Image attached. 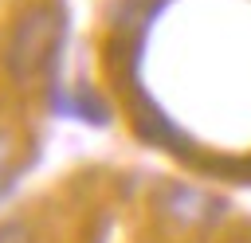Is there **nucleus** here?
Segmentation results:
<instances>
[{
	"instance_id": "f03ea898",
	"label": "nucleus",
	"mask_w": 251,
	"mask_h": 243,
	"mask_svg": "<svg viewBox=\"0 0 251 243\" xmlns=\"http://www.w3.org/2000/svg\"><path fill=\"white\" fill-rule=\"evenodd\" d=\"M0 157H4V141H0Z\"/></svg>"
},
{
	"instance_id": "f257e3e1",
	"label": "nucleus",
	"mask_w": 251,
	"mask_h": 243,
	"mask_svg": "<svg viewBox=\"0 0 251 243\" xmlns=\"http://www.w3.org/2000/svg\"><path fill=\"white\" fill-rule=\"evenodd\" d=\"M47 35H51V24L43 16H31L27 24H20V31L12 35V47H8V67L12 74H27V67L39 63L43 47H47Z\"/></svg>"
}]
</instances>
